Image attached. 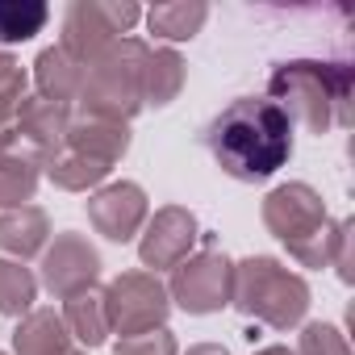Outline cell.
I'll use <instances>...</instances> for the list:
<instances>
[{"mask_svg":"<svg viewBox=\"0 0 355 355\" xmlns=\"http://www.w3.org/2000/svg\"><path fill=\"white\" fill-rule=\"evenodd\" d=\"M51 21V9L42 0H0V51L30 42L34 34H42Z\"/></svg>","mask_w":355,"mask_h":355,"instance_id":"7402d4cb","label":"cell"},{"mask_svg":"<svg viewBox=\"0 0 355 355\" xmlns=\"http://www.w3.org/2000/svg\"><path fill=\"white\" fill-rule=\"evenodd\" d=\"M59 313L71 330V343H80L84 351L109 343V313H105V293L101 288H84V293L67 297Z\"/></svg>","mask_w":355,"mask_h":355,"instance_id":"d6986e66","label":"cell"},{"mask_svg":"<svg viewBox=\"0 0 355 355\" xmlns=\"http://www.w3.org/2000/svg\"><path fill=\"white\" fill-rule=\"evenodd\" d=\"M309 280L301 272H288L280 259L272 255H247L243 263H234V297L230 305L268 330H297L309 313Z\"/></svg>","mask_w":355,"mask_h":355,"instance_id":"277c9868","label":"cell"},{"mask_svg":"<svg viewBox=\"0 0 355 355\" xmlns=\"http://www.w3.org/2000/svg\"><path fill=\"white\" fill-rule=\"evenodd\" d=\"M13 130L21 134V142H30L42 159H55L63 146H67V130H71V109L67 105H55L46 96H26L17 117H13Z\"/></svg>","mask_w":355,"mask_h":355,"instance_id":"4fadbf2b","label":"cell"},{"mask_svg":"<svg viewBox=\"0 0 355 355\" xmlns=\"http://www.w3.org/2000/svg\"><path fill=\"white\" fill-rule=\"evenodd\" d=\"M71 355H88V351H80V347H76V351H71Z\"/></svg>","mask_w":355,"mask_h":355,"instance_id":"f546056e","label":"cell"},{"mask_svg":"<svg viewBox=\"0 0 355 355\" xmlns=\"http://www.w3.org/2000/svg\"><path fill=\"white\" fill-rule=\"evenodd\" d=\"M255 355H293V351H288V347H280V343H272V347H259Z\"/></svg>","mask_w":355,"mask_h":355,"instance_id":"f1b7e54d","label":"cell"},{"mask_svg":"<svg viewBox=\"0 0 355 355\" xmlns=\"http://www.w3.org/2000/svg\"><path fill=\"white\" fill-rule=\"evenodd\" d=\"M55 239L51 230V214L42 205H21V209H5L0 214V251L5 259H34L46 251V243Z\"/></svg>","mask_w":355,"mask_h":355,"instance_id":"9a60e30c","label":"cell"},{"mask_svg":"<svg viewBox=\"0 0 355 355\" xmlns=\"http://www.w3.org/2000/svg\"><path fill=\"white\" fill-rule=\"evenodd\" d=\"M259 218L268 226V234L301 263V268H330V247H334V222L326 214V201L313 184L305 180H288L276 184L263 205Z\"/></svg>","mask_w":355,"mask_h":355,"instance_id":"3957f363","label":"cell"},{"mask_svg":"<svg viewBox=\"0 0 355 355\" xmlns=\"http://www.w3.org/2000/svg\"><path fill=\"white\" fill-rule=\"evenodd\" d=\"M113 355H180V343H175V334L167 326H159V330H146V334L117 338Z\"/></svg>","mask_w":355,"mask_h":355,"instance_id":"484cf974","label":"cell"},{"mask_svg":"<svg viewBox=\"0 0 355 355\" xmlns=\"http://www.w3.org/2000/svg\"><path fill=\"white\" fill-rule=\"evenodd\" d=\"M351 92L355 76L347 63L288 59L268 76V101L288 117V125H301L318 138L334 125H351Z\"/></svg>","mask_w":355,"mask_h":355,"instance_id":"7a4b0ae2","label":"cell"},{"mask_svg":"<svg viewBox=\"0 0 355 355\" xmlns=\"http://www.w3.org/2000/svg\"><path fill=\"white\" fill-rule=\"evenodd\" d=\"M184 355H230L222 343H197V347H189Z\"/></svg>","mask_w":355,"mask_h":355,"instance_id":"83f0119b","label":"cell"},{"mask_svg":"<svg viewBox=\"0 0 355 355\" xmlns=\"http://www.w3.org/2000/svg\"><path fill=\"white\" fill-rule=\"evenodd\" d=\"M201 239V226H197V214L184 209V205H163L146 218L142 234H138V259H142V272H171L180 268L193 247Z\"/></svg>","mask_w":355,"mask_h":355,"instance_id":"30bf717a","label":"cell"},{"mask_svg":"<svg viewBox=\"0 0 355 355\" xmlns=\"http://www.w3.org/2000/svg\"><path fill=\"white\" fill-rule=\"evenodd\" d=\"M42 175L55 189H63V193H96L109 180V167H101V163H92V159H84V155L63 146L55 159H46Z\"/></svg>","mask_w":355,"mask_h":355,"instance_id":"44dd1931","label":"cell"},{"mask_svg":"<svg viewBox=\"0 0 355 355\" xmlns=\"http://www.w3.org/2000/svg\"><path fill=\"white\" fill-rule=\"evenodd\" d=\"M38 259H42L38 263L42 268L38 272V288H46L59 301H67V297H76L84 288H96L101 268H105L101 251L88 243V234H76V230H59Z\"/></svg>","mask_w":355,"mask_h":355,"instance_id":"9c48e42d","label":"cell"},{"mask_svg":"<svg viewBox=\"0 0 355 355\" xmlns=\"http://www.w3.org/2000/svg\"><path fill=\"white\" fill-rule=\"evenodd\" d=\"M293 355H351V347H347V334L338 326H330V322H301Z\"/></svg>","mask_w":355,"mask_h":355,"instance_id":"cb8c5ba5","label":"cell"},{"mask_svg":"<svg viewBox=\"0 0 355 355\" xmlns=\"http://www.w3.org/2000/svg\"><path fill=\"white\" fill-rule=\"evenodd\" d=\"M146 218H150V201H146V189L134 180H109L96 193H88V226L105 243H117V247L134 243Z\"/></svg>","mask_w":355,"mask_h":355,"instance_id":"8fae6325","label":"cell"},{"mask_svg":"<svg viewBox=\"0 0 355 355\" xmlns=\"http://www.w3.org/2000/svg\"><path fill=\"white\" fill-rule=\"evenodd\" d=\"M84 63H76L67 51L59 46H46L38 59H34V84H38V96L55 101V105H76L80 92H84Z\"/></svg>","mask_w":355,"mask_h":355,"instance_id":"e0dca14e","label":"cell"},{"mask_svg":"<svg viewBox=\"0 0 355 355\" xmlns=\"http://www.w3.org/2000/svg\"><path fill=\"white\" fill-rule=\"evenodd\" d=\"M21 101H26V71L9 51H0V130L13 125Z\"/></svg>","mask_w":355,"mask_h":355,"instance_id":"d4e9b609","label":"cell"},{"mask_svg":"<svg viewBox=\"0 0 355 355\" xmlns=\"http://www.w3.org/2000/svg\"><path fill=\"white\" fill-rule=\"evenodd\" d=\"M71 351H76V343H71V330L59 309L34 305L26 318H17L13 355H71Z\"/></svg>","mask_w":355,"mask_h":355,"instance_id":"2e32d148","label":"cell"},{"mask_svg":"<svg viewBox=\"0 0 355 355\" xmlns=\"http://www.w3.org/2000/svg\"><path fill=\"white\" fill-rule=\"evenodd\" d=\"M189 67L175 46H155L146 55V71H142V109H167L175 96L184 92Z\"/></svg>","mask_w":355,"mask_h":355,"instance_id":"ac0fdd59","label":"cell"},{"mask_svg":"<svg viewBox=\"0 0 355 355\" xmlns=\"http://www.w3.org/2000/svg\"><path fill=\"white\" fill-rule=\"evenodd\" d=\"M0 355H5V351H0Z\"/></svg>","mask_w":355,"mask_h":355,"instance_id":"4dcf8cb0","label":"cell"},{"mask_svg":"<svg viewBox=\"0 0 355 355\" xmlns=\"http://www.w3.org/2000/svg\"><path fill=\"white\" fill-rule=\"evenodd\" d=\"M42 167H46V159L30 142H21V134L13 125L0 130V214L34 201V193L42 184Z\"/></svg>","mask_w":355,"mask_h":355,"instance_id":"7c38bea8","label":"cell"},{"mask_svg":"<svg viewBox=\"0 0 355 355\" xmlns=\"http://www.w3.org/2000/svg\"><path fill=\"white\" fill-rule=\"evenodd\" d=\"M142 17L159 42H193L201 26L209 21V5H201V0H167V5L146 9Z\"/></svg>","mask_w":355,"mask_h":355,"instance_id":"ffe728a7","label":"cell"},{"mask_svg":"<svg viewBox=\"0 0 355 355\" xmlns=\"http://www.w3.org/2000/svg\"><path fill=\"white\" fill-rule=\"evenodd\" d=\"M351 234H355V222H351V218L334 222V247H330V268L338 272V280H343V284H351V280H355V272H351Z\"/></svg>","mask_w":355,"mask_h":355,"instance_id":"4316f807","label":"cell"},{"mask_svg":"<svg viewBox=\"0 0 355 355\" xmlns=\"http://www.w3.org/2000/svg\"><path fill=\"white\" fill-rule=\"evenodd\" d=\"M142 21V9L134 0H76L63 13L59 51H67L76 63H92L105 46L117 38H130V30Z\"/></svg>","mask_w":355,"mask_h":355,"instance_id":"52a82bcc","label":"cell"},{"mask_svg":"<svg viewBox=\"0 0 355 355\" xmlns=\"http://www.w3.org/2000/svg\"><path fill=\"white\" fill-rule=\"evenodd\" d=\"M105 313H109V334H146V330H159L167 326V313H171V297H167V284L155 276V272H121L113 276L105 288Z\"/></svg>","mask_w":355,"mask_h":355,"instance_id":"ba28073f","label":"cell"},{"mask_svg":"<svg viewBox=\"0 0 355 355\" xmlns=\"http://www.w3.org/2000/svg\"><path fill=\"white\" fill-rule=\"evenodd\" d=\"M130 125L125 121H105V117H71V130H67V150L101 163V167H117L125 155H130Z\"/></svg>","mask_w":355,"mask_h":355,"instance_id":"5bb4252c","label":"cell"},{"mask_svg":"<svg viewBox=\"0 0 355 355\" xmlns=\"http://www.w3.org/2000/svg\"><path fill=\"white\" fill-rule=\"evenodd\" d=\"M214 163L239 184H263L293 159V125L268 96L230 101L201 134Z\"/></svg>","mask_w":355,"mask_h":355,"instance_id":"6da1fadb","label":"cell"},{"mask_svg":"<svg viewBox=\"0 0 355 355\" xmlns=\"http://www.w3.org/2000/svg\"><path fill=\"white\" fill-rule=\"evenodd\" d=\"M201 239H205V247L193 251L180 268H171V280H167L171 305H180L193 318L222 313L234 297V259L226 251H218V243L209 234H201Z\"/></svg>","mask_w":355,"mask_h":355,"instance_id":"8992f818","label":"cell"},{"mask_svg":"<svg viewBox=\"0 0 355 355\" xmlns=\"http://www.w3.org/2000/svg\"><path fill=\"white\" fill-rule=\"evenodd\" d=\"M34 301H38V276L26 263L0 255V318H26Z\"/></svg>","mask_w":355,"mask_h":355,"instance_id":"603a6c76","label":"cell"},{"mask_svg":"<svg viewBox=\"0 0 355 355\" xmlns=\"http://www.w3.org/2000/svg\"><path fill=\"white\" fill-rule=\"evenodd\" d=\"M150 46L142 38H117L105 46L88 71H84V92H80V113L84 117H105V121H125L142 113V71H146Z\"/></svg>","mask_w":355,"mask_h":355,"instance_id":"5b68a950","label":"cell"}]
</instances>
